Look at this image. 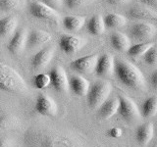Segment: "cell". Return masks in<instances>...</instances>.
<instances>
[{"label":"cell","mask_w":157,"mask_h":147,"mask_svg":"<svg viewBox=\"0 0 157 147\" xmlns=\"http://www.w3.org/2000/svg\"><path fill=\"white\" fill-rule=\"evenodd\" d=\"M36 111L45 117H55L58 112V106L53 98L45 93H41L36 98Z\"/></svg>","instance_id":"9c48e42d"},{"label":"cell","mask_w":157,"mask_h":147,"mask_svg":"<svg viewBox=\"0 0 157 147\" xmlns=\"http://www.w3.org/2000/svg\"><path fill=\"white\" fill-rule=\"evenodd\" d=\"M118 108H119V99L117 97H109L98 108V115L101 119L108 120L117 114Z\"/></svg>","instance_id":"ac0fdd59"},{"label":"cell","mask_w":157,"mask_h":147,"mask_svg":"<svg viewBox=\"0 0 157 147\" xmlns=\"http://www.w3.org/2000/svg\"><path fill=\"white\" fill-rule=\"evenodd\" d=\"M52 36L49 32L42 31V29H34L28 33L27 46L29 47H37L42 46L44 44L51 41Z\"/></svg>","instance_id":"2e32d148"},{"label":"cell","mask_w":157,"mask_h":147,"mask_svg":"<svg viewBox=\"0 0 157 147\" xmlns=\"http://www.w3.org/2000/svg\"><path fill=\"white\" fill-rule=\"evenodd\" d=\"M50 85L57 92L67 93L70 89L69 87V77L66 71L61 66H55L49 74Z\"/></svg>","instance_id":"ba28073f"},{"label":"cell","mask_w":157,"mask_h":147,"mask_svg":"<svg viewBox=\"0 0 157 147\" xmlns=\"http://www.w3.org/2000/svg\"><path fill=\"white\" fill-rule=\"evenodd\" d=\"M90 82L82 76H73L69 78V87L78 96H86Z\"/></svg>","instance_id":"e0dca14e"},{"label":"cell","mask_w":157,"mask_h":147,"mask_svg":"<svg viewBox=\"0 0 157 147\" xmlns=\"http://www.w3.org/2000/svg\"><path fill=\"white\" fill-rule=\"evenodd\" d=\"M86 39L74 34H63L59 39V47L66 54H75L85 46Z\"/></svg>","instance_id":"52a82bcc"},{"label":"cell","mask_w":157,"mask_h":147,"mask_svg":"<svg viewBox=\"0 0 157 147\" xmlns=\"http://www.w3.org/2000/svg\"><path fill=\"white\" fill-rule=\"evenodd\" d=\"M25 147H86V140L81 134L68 129L36 126L23 135Z\"/></svg>","instance_id":"6da1fadb"},{"label":"cell","mask_w":157,"mask_h":147,"mask_svg":"<svg viewBox=\"0 0 157 147\" xmlns=\"http://www.w3.org/2000/svg\"><path fill=\"white\" fill-rule=\"evenodd\" d=\"M22 5V0H0V10L5 12L20 9Z\"/></svg>","instance_id":"f1b7e54d"},{"label":"cell","mask_w":157,"mask_h":147,"mask_svg":"<svg viewBox=\"0 0 157 147\" xmlns=\"http://www.w3.org/2000/svg\"><path fill=\"white\" fill-rule=\"evenodd\" d=\"M154 44L152 42H140L135 44V45H131V47L128 49V54L132 57H140L148 50L150 47L153 46Z\"/></svg>","instance_id":"4316f807"},{"label":"cell","mask_w":157,"mask_h":147,"mask_svg":"<svg viewBox=\"0 0 157 147\" xmlns=\"http://www.w3.org/2000/svg\"><path fill=\"white\" fill-rule=\"evenodd\" d=\"M156 33V28L154 24L147 22H140L135 24L130 28V34L136 40L145 41L147 39L154 37Z\"/></svg>","instance_id":"30bf717a"},{"label":"cell","mask_w":157,"mask_h":147,"mask_svg":"<svg viewBox=\"0 0 157 147\" xmlns=\"http://www.w3.org/2000/svg\"><path fill=\"white\" fill-rule=\"evenodd\" d=\"M119 112L120 116L127 122H135L137 121L140 117V112L137 105L134 100H132L130 97L125 95H119Z\"/></svg>","instance_id":"8992f818"},{"label":"cell","mask_w":157,"mask_h":147,"mask_svg":"<svg viewBox=\"0 0 157 147\" xmlns=\"http://www.w3.org/2000/svg\"><path fill=\"white\" fill-rule=\"evenodd\" d=\"M123 134L122 130L120 127H112V129L108 131V135L110 137H113V138H118V137H120Z\"/></svg>","instance_id":"d6a6232c"},{"label":"cell","mask_w":157,"mask_h":147,"mask_svg":"<svg viewBox=\"0 0 157 147\" xmlns=\"http://www.w3.org/2000/svg\"><path fill=\"white\" fill-rule=\"evenodd\" d=\"M21 125L19 118L13 115H0V130L17 129Z\"/></svg>","instance_id":"d4e9b609"},{"label":"cell","mask_w":157,"mask_h":147,"mask_svg":"<svg viewBox=\"0 0 157 147\" xmlns=\"http://www.w3.org/2000/svg\"><path fill=\"white\" fill-rule=\"evenodd\" d=\"M98 60V56L93 54V55H87L83 56L81 58H78L76 60H74L70 67L78 73L82 74H90L94 72L96 63Z\"/></svg>","instance_id":"7c38bea8"},{"label":"cell","mask_w":157,"mask_h":147,"mask_svg":"<svg viewBox=\"0 0 157 147\" xmlns=\"http://www.w3.org/2000/svg\"><path fill=\"white\" fill-rule=\"evenodd\" d=\"M12 140L7 137H0V147H12Z\"/></svg>","instance_id":"836d02e7"},{"label":"cell","mask_w":157,"mask_h":147,"mask_svg":"<svg viewBox=\"0 0 157 147\" xmlns=\"http://www.w3.org/2000/svg\"><path fill=\"white\" fill-rule=\"evenodd\" d=\"M142 116L144 118H152L157 113V97L151 96L146 99L142 106Z\"/></svg>","instance_id":"484cf974"},{"label":"cell","mask_w":157,"mask_h":147,"mask_svg":"<svg viewBox=\"0 0 157 147\" xmlns=\"http://www.w3.org/2000/svg\"><path fill=\"white\" fill-rule=\"evenodd\" d=\"M130 0H106V2L110 5H114V6H119V5L127 4Z\"/></svg>","instance_id":"d590c367"},{"label":"cell","mask_w":157,"mask_h":147,"mask_svg":"<svg viewBox=\"0 0 157 147\" xmlns=\"http://www.w3.org/2000/svg\"><path fill=\"white\" fill-rule=\"evenodd\" d=\"M150 83L154 88L157 87V72H154L150 77Z\"/></svg>","instance_id":"8d00e7d4"},{"label":"cell","mask_w":157,"mask_h":147,"mask_svg":"<svg viewBox=\"0 0 157 147\" xmlns=\"http://www.w3.org/2000/svg\"><path fill=\"white\" fill-rule=\"evenodd\" d=\"M86 24V18L82 16H66L63 19V26L70 32H78Z\"/></svg>","instance_id":"603a6c76"},{"label":"cell","mask_w":157,"mask_h":147,"mask_svg":"<svg viewBox=\"0 0 157 147\" xmlns=\"http://www.w3.org/2000/svg\"><path fill=\"white\" fill-rule=\"evenodd\" d=\"M142 56H144V60L146 64H148V65H155L157 62V51L154 45L150 47Z\"/></svg>","instance_id":"4dcf8cb0"},{"label":"cell","mask_w":157,"mask_h":147,"mask_svg":"<svg viewBox=\"0 0 157 147\" xmlns=\"http://www.w3.org/2000/svg\"><path fill=\"white\" fill-rule=\"evenodd\" d=\"M39 1L44 3L49 7L55 9V10L58 9V8H60L62 3H63V0H39Z\"/></svg>","instance_id":"1f68e13d"},{"label":"cell","mask_w":157,"mask_h":147,"mask_svg":"<svg viewBox=\"0 0 157 147\" xmlns=\"http://www.w3.org/2000/svg\"><path fill=\"white\" fill-rule=\"evenodd\" d=\"M140 1L145 6L152 9H155L157 7V0H140Z\"/></svg>","instance_id":"e575fe53"},{"label":"cell","mask_w":157,"mask_h":147,"mask_svg":"<svg viewBox=\"0 0 157 147\" xmlns=\"http://www.w3.org/2000/svg\"><path fill=\"white\" fill-rule=\"evenodd\" d=\"M54 56V48L49 46L39 50L32 60V66L36 70H41L47 67Z\"/></svg>","instance_id":"5bb4252c"},{"label":"cell","mask_w":157,"mask_h":147,"mask_svg":"<svg viewBox=\"0 0 157 147\" xmlns=\"http://www.w3.org/2000/svg\"><path fill=\"white\" fill-rule=\"evenodd\" d=\"M111 44L115 50L119 52H127L128 49L131 47V39L122 32H113L111 36Z\"/></svg>","instance_id":"44dd1931"},{"label":"cell","mask_w":157,"mask_h":147,"mask_svg":"<svg viewBox=\"0 0 157 147\" xmlns=\"http://www.w3.org/2000/svg\"><path fill=\"white\" fill-rule=\"evenodd\" d=\"M128 16L132 19L136 20H145V21H156L157 13L154 9L149 8L147 6H141V5H136L132 6L128 11Z\"/></svg>","instance_id":"9a60e30c"},{"label":"cell","mask_w":157,"mask_h":147,"mask_svg":"<svg viewBox=\"0 0 157 147\" xmlns=\"http://www.w3.org/2000/svg\"><path fill=\"white\" fill-rule=\"evenodd\" d=\"M105 24L103 17L99 14H95L88 20L87 29L92 36H101L105 32Z\"/></svg>","instance_id":"7402d4cb"},{"label":"cell","mask_w":157,"mask_h":147,"mask_svg":"<svg viewBox=\"0 0 157 147\" xmlns=\"http://www.w3.org/2000/svg\"><path fill=\"white\" fill-rule=\"evenodd\" d=\"M29 11L32 16L36 19L53 24H59L60 22V15L56 10L47 6L40 1L32 2L29 6Z\"/></svg>","instance_id":"5b68a950"},{"label":"cell","mask_w":157,"mask_h":147,"mask_svg":"<svg viewBox=\"0 0 157 147\" xmlns=\"http://www.w3.org/2000/svg\"><path fill=\"white\" fill-rule=\"evenodd\" d=\"M63 1L69 9H78L90 5L95 0H63Z\"/></svg>","instance_id":"f546056e"},{"label":"cell","mask_w":157,"mask_h":147,"mask_svg":"<svg viewBox=\"0 0 157 147\" xmlns=\"http://www.w3.org/2000/svg\"><path fill=\"white\" fill-rule=\"evenodd\" d=\"M154 135V126L151 123L141 125L136 130V140L139 144L145 146L152 140Z\"/></svg>","instance_id":"ffe728a7"},{"label":"cell","mask_w":157,"mask_h":147,"mask_svg":"<svg viewBox=\"0 0 157 147\" xmlns=\"http://www.w3.org/2000/svg\"><path fill=\"white\" fill-rule=\"evenodd\" d=\"M115 69V58L110 54H103L98 57L95 67V73L101 77H107L113 75Z\"/></svg>","instance_id":"4fadbf2b"},{"label":"cell","mask_w":157,"mask_h":147,"mask_svg":"<svg viewBox=\"0 0 157 147\" xmlns=\"http://www.w3.org/2000/svg\"><path fill=\"white\" fill-rule=\"evenodd\" d=\"M114 73L123 85L132 89L141 90L145 88L144 74L132 63L123 59H115Z\"/></svg>","instance_id":"7a4b0ae2"},{"label":"cell","mask_w":157,"mask_h":147,"mask_svg":"<svg viewBox=\"0 0 157 147\" xmlns=\"http://www.w3.org/2000/svg\"><path fill=\"white\" fill-rule=\"evenodd\" d=\"M0 89L15 94H22L28 91V85L15 69L0 63Z\"/></svg>","instance_id":"3957f363"},{"label":"cell","mask_w":157,"mask_h":147,"mask_svg":"<svg viewBox=\"0 0 157 147\" xmlns=\"http://www.w3.org/2000/svg\"><path fill=\"white\" fill-rule=\"evenodd\" d=\"M33 85L37 89H44L50 85V77L47 74H38L33 77Z\"/></svg>","instance_id":"83f0119b"},{"label":"cell","mask_w":157,"mask_h":147,"mask_svg":"<svg viewBox=\"0 0 157 147\" xmlns=\"http://www.w3.org/2000/svg\"><path fill=\"white\" fill-rule=\"evenodd\" d=\"M28 31L26 28L17 29L13 33L12 38L8 43V50L13 55H20L24 52L27 47V39H28Z\"/></svg>","instance_id":"8fae6325"},{"label":"cell","mask_w":157,"mask_h":147,"mask_svg":"<svg viewBox=\"0 0 157 147\" xmlns=\"http://www.w3.org/2000/svg\"><path fill=\"white\" fill-rule=\"evenodd\" d=\"M112 93V85L108 81H97L90 85L87 92V102L92 109H98Z\"/></svg>","instance_id":"277c9868"},{"label":"cell","mask_w":157,"mask_h":147,"mask_svg":"<svg viewBox=\"0 0 157 147\" xmlns=\"http://www.w3.org/2000/svg\"><path fill=\"white\" fill-rule=\"evenodd\" d=\"M105 28H118L124 27L127 24V19L121 14L118 13H109L103 18Z\"/></svg>","instance_id":"cb8c5ba5"},{"label":"cell","mask_w":157,"mask_h":147,"mask_svg":"<svg viewBox=\"0 0 157 147\" xmlns=\"http://www.w3.org/2000/svg\"><path fill=\"white\" fill-rule=\"evenodd\" d=\"M19 21L16 16H7L0 20V36L7 37L13 34L18 28Z\"/></svg>","instance_id":"d6986e66"}]
</instances>
